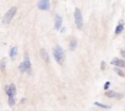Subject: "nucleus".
Here are the masks:
<instances>
[{
    "instance_id": "4",
    "label": "nucleus",
    "mask_w": 125,
    "mask_h": 111,
    "mask_svg": "<svg viewBox=\"0 0 125 111\" xmlns=\"http://www.w3.org/2000/svg\"><path fill=\"white\" fill-rule=\"evenodd\" d=\"M5 92L7 94V98L9 96H15V94H16V85L15 84L6 85L5 86Z\"/></svg>"
},
{
    "instance_id": "17",
    "label": "nucleus",
    "mask_w": 125,
    "mask_h": 111,
    "mask_svg": "<svg viewBox=\"0 0 125 111\" xmlns=\"http://www.w3.org/2000/svg\"><path fill=\"white\" fill-rule=\"evenodd\" d=\"M115 72L119 74L120 77H124V73H123V70H121V69H119V68H115Z\"/></svg>"
},
{
    "instance_id": "9",
    "label": "nucleus",
    "mask_w": 125,
    "mask_h": 111,
    "mask_svg": "<svg viewBox=\"0 0 125 111\" xmlns=\"http://www.w3.org/2000/svg\"><path fill=\"white\" fill-rule=\"evenodd\" d=\"M112 64H113V65H115V68L118 67L119 69H120V68H123V67L125 65L124 61H123V59H118V58H115V59H112Z\"/></svg>"
},
{
    "instance_id": "14",
    "label": "nucleus",
    "mask_w": 125,
    "mask_h": 111,
    "mask_svg": "<svg viewBox=\"0 0 125 111\" xmlns=\"http://www.w3.org/2000/svg\"><path fill=\"white\" fill-rule=\"evenodd\" d=\"M95 105L98 106V107H102V109H109V107H110L109 105H105V104H102V102H98V101L95 102Z\"/></svg>"
},
{
    "instance_id": "11",
    "label": "nucleus",
    "mask_w": 125,
    "mask_h": 111,
    "mask_svg": "<svg viewBox=\"0 0 125 111\" xmlns=\"http://www.w3.org/2000/svg\"><path fill=\"white\" fill-rule=\"evenodd\" d=\"M123 30H124V22H123V20L121 21H119V25L117 26V28H115V35H120L121 32H123Z\"/></svg>"
},
{
    "instance_id": "6",
    "label": "nucleus",
    "mask_w": 125,
    "mask_h": 111,
    "mask_svg": "<svg viewBox=\"0 0 125 111\" xmlns=\"http://www.w3.org/2000/svg\"><path fill=\"white\" fill-rule=\"evenodd\" d=\"M23 67H25V72L27 73H31V68H32V64H31V61H29V57H28V54L25 56V59L22 62Z\"/></svg>"
},
{
    "instance_id": "12",
    "label": "nucleus",
    "mask_w": 125,
    "mask_h": 111,
    "mask_svg": "<svg viewBox=\"0 0 125 111\" xmlns=\"http://www.w3.org/2000/svg\"><path fill=\"white\" fill-rule=\"evenodd\" d=\"M17 57V47H12L10 49V58L11 59H16Z\"/></svg>"
},
{
    "instance_id": "5",
    "label": "nucleus",
    "mask_w": 125,
    "mask_h": 111,
    "mask_svg": "<svg viewBox=\"0 0 125 111\" xmlns=\"http://www.w3.org/2000/svg\"><path fill=\"white\" fill-rule=\"evenodd\" d=\"M37 5H38V9H39V10L45 11V10H49V8H50V1H48V0H39Z\"/></svg>"
},
{
    "instance_id": "1",
    "label": "nucleus",
    "mask_w": 125,
    "mask_h": 111,
    "mask_svg": "<svg viewBox=\"0 0 125 111\" xmlns=\"http://www.w3.org/2000/svg\"><path fill=\"white\" fill-rule=\"evenodd\" d=\"M53 54H54V58L57 61V63L59 64H64V61H65V53L63 51V48L60 46H55L54 49H53Z\"/></svg>"
},
{
    "instance_id": "7",
    "label": "nucleus",
    "mask_w": 125,
    "mask_h": 111,
    "mask_svg": "<svg viewBox=\"0 0 125 111\" xmlns=\"http://www.w3.org/2000/svg\"><path fill=\"white\" fill-rule=\"evenodd\" d=\"M105 96L110 99H123L121 92H115V91H105Z\"/></svg>"
},
{
    "instance_id": "19",
    "label": "nucleus",
    "mask_w": 125,
    "mask_h": 111,
    "mask_svg": "<svg viewBox=\"0 0 125 111\" xmlns=\"http://www.w3.org/2000/svg\"><path fill=\"white\" fill-rule=\"evenodd\" d=\"M109 85H110V83H109V82H107V83L104 84V90H107V91H108V89H109Z\"/></svg>"
},
{
    "instance_id": "20",
    "label": "nucleus",
    "mask_w": 125,
    "mask_h": 111,
    "mask_svg": "<svg viewBox=\"0 0 125 111\" xmlns=\"http://www.w3.org/2000/svg\"><path fill=\"white\" fill-rule=\"evenodd\" d=\"M101 69H102V70L105 69V62H102V63H101Z\"/></svg>"
},
{
    "instance_id": "2",
    "label": "nucleus",
    "mask_w": 125,
    "mask_h": 111,
    "mask_svg": "<svg viewBox=\"0 0 125 111\" xmlns=\"http://www.w3.org/2000/svg\"><path fill=\"white\" fill-rule=\"evenodd\" d=\"M16 12H17V8H11V9H9L6 12H5V15H4V17H3V24H5V25H7V24H10L11 22V20L14 18V16L16 15Z\"/></svg>"
},
{
    "instance_id": "18",
    "label": "nucleus",
    "mask_w": 125,
    "mask_h": 111,
    "mask_svg": "<svg viewBox=\"0 0 125 111\" xmlns=\"http://www.w3.org/2000/svg\"><path fill=\"white\" fill-rule=\"evenodd\" d=\"M19 70H20L21 73H25V67H23V64H22V63L20 64V67H19Z\"/></svg>"
},
{
    "instance_id": "3",
    "label": "nucleus",
    "mask_w": 125,
    "mask_h": 111,
    "mask_svg": "<svg viewBox=\"0 0 125 111\" xmlns=\"http://www.w3.org/2000/svg\"><path fill=\"white\" fill-rule=\"evenodd\" d=\"M74 17H75V24H76V26H77V28H82L83 27V17H82V12H81V10L80 9H75V11H74Z\"/></svg>"
},
{
    "instance_id": "13",
    "label": "nucleus",
    "mask_w": 125,
    "mask_h": 111,
    "mask_svg": "<svg viewBox=\"0 0 125 111\" xmlns=\"http://www.w3.org/2000/svg\"><path fill=\"white\" fill-rule=\"evenodd\" d=\"M76 46H77V41H76V38H73V40H71L70 41V49L71 51H75L76 49Z\"/></svg>"
},
{
    "instance_id": "15",
    "label": "nucleus",
    "mask_w": 125,
    "mask_h": 111,
    "mask_svg": "<svg viewBox=\"0 0 125 111\" xmlns=\"http://www.w3.org/2000/svg\"><path fill=\"white\" fill-rule=\"evenodd\" d=\"M15 102H16L15 96H9V104H10V106H14V105H15Z\"/></svg>"
},
{
    "instance_id": "10",
    "label": "nucleus",
    "mask_w": 125,
    "mask_h": 111,
    "mask_svg": "<svg viewBox=\"0 0 125 111\" xmlns=\"http://www.w3.org/2000/svg\"><path fill=\"white\" fill-rule=\"evenodd\" d=\"M41 56H42V58H43V61H44L45 63H49V62H50L49 56H48V52H47L44 48H42V49H41Z\"/></svg>"
},
{
    "instance_id": "8",
    "label": "nucleus",
    "mask_w": 125,
    "mask_h": 111,
    "mask_svg": "<svg viewBox=\"0 0 125 111\" xmlns=\"http://www.w3.org/2000/svg\"><path fill=\"white\" fill-rule=\"evenodd\" d=\"M61 24H63V18L61 16L58 14L55 15V21H54V30H60L61 28Z\"/></svg>"
},
{
    "instance_id": "16",
    "label": "nucleus",
    "mask_w": 125,
    "mask_h": 111,
    "mask_svg": "<svg viewBox=\"0 0 125 111\" xmlns=\"http://www.w3.org/2000/svg\"><path fill=\"white\" fill-rule=\"evenodd\" d=\"M5 67H6V64H5V61L3 59L1 62H0V69H1V70L4 72V70H5Z\"/></svg>"
},
{
    "instance_id": "21",
    "label": "nucleus",
    "mask_w": 125,
    "mask_h": 111,
    "mask_svg": "<svg viewBox=\"0 0 125 111\" xmlns=\"http://www.w3.org/2000/svg\"><path fill=\"white\" fill-rule=\"evenodd\" d=\"M120 54H121V57L124 58V56H125V52H124V51H121V52H120Z\"/></svg>"
}]
</instances>
